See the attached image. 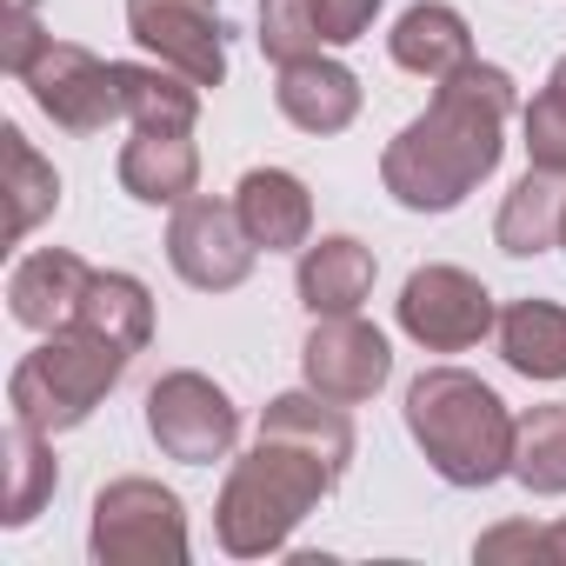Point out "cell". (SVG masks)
<instances>
[{"instance_id":"1","label":"cell","mask_w":566,"mask_h":566,"mask_svg":"<svg viewBox=\"0 0 566 566\" xmlns=\"http://www.w3.org/2000/svg\"><path fill=\"white\" fill-rule=\"evenodd\" d=\"M506 120H513V74L467 61L460 74L433 81V101L420 120H407L387 154L380 180L407 213H453L506 154Z\"/></svg>"},{"instance_id":"2","label":"cell","mask_w":566,"mask_h":566,"mask_svg":"<svg viewBox=\"0 0 566 566\" xmlns=\"http://www.w3.org/2000/svg\"><path fill=\"white\" fill-rule=\"evenodd\" d=\"M340 486V467L294 447V440H273L260 433L253 453L233 460L227 486H220V506H213V526H220V546L233 559H266L294 539V526Z\"/></svg>"},{"instance_id":"3","label":"cell","mask_w":566,"mask_h":566,"mask_svg":"<svg viewBox=\"0 0 566 566\" xmlns=\"http://www.w3.org/2000/svg\"><path fill=\"white\" fill-rule=\"evenodd\" d=\"M407 433L447 486H493L513 473V413L467 367H427L407 387Z\"/></svg>"},{"instance_id":"4","label":"cell","mask_w":566,"mask_h":566,"mask_svg":"<svg viewBox=\"0 0 566 566\" xmlns=\"http://www.w3.org/2000/svg\"><path fill=\"white\" fill-rule=\"evenodd\" d=\"M127 367H134V354L127 347H114L107 334H94V327H54L21 367H14V380H8V407L21 413V420H34L41 433H67V427H81L120 380H127Z\"/></svg>"},{"instance_id":"5","label":"cell","mask_w":566,"mask_h":566,"mask_svg":"<svg viewBox=\"0 0 566 566\" xmlns=\"http://www.w3.org/2000/svg\"><path fill=\"white\" fill-rule=\"evenodd\" d=\"M101 566H187V506L160 480H107L94 493V533Z\"/></svg>"},{"instance_id":"6","label":"cell","mask_w":566,"mask_h":566,"mask_svg":"<svg viewBox=\"0 0 566 566\" xmlns=\"http://www.w3.org/2000/svg\"><path fill=\"white\" fill-rule=\"evenodd\" d=\"M147 433L167 460H187V467H207V460H227L233 440H240V407L227 400V387H213L207 374L193 367H174L147 387Z\"/></svg>"},{"instance_id":"7","label":"cell","mask_w":566,"mask_h":566,"mask_svg":"<svg viewBox=\"0 0 566 566\" xmlns=\"http://www.w3.org/2000/svg\"><path fill=\"white\" fill-rule=\"evenodd\" d=\"M400 327L427 354H467V347H480L500 327V307H493V294L480 287L467 266H440L433 260V266L407 273V287H400Z\"/></svg>"},{"instance_id":"8","label":"cell","mask_w":566,"mask_h":566,"mask_svg":"<svg viewBox=\"0 0 566 566\" xmlns=\"http://www.w3.org/2000/svg\"><path fill=\"white\" fill-rule=\"evenodd\" d=\"M253 233L240 227V207L233 200H213V193H187L167 220V260L187 287L200 294H227L253 273Z\"/></svg>"},{"instance_id":"9","label":"cell","mask_w":566,"mask_h":566,"mask_svg":"<svg viewBox=\"0 0 566 566\" xmlns=\"http://www.w3.org/2000/svg\"><path fill=\"white\" fill-rule=\"evenodd\" d=\"M28 81V94H34V107L61 127V134H107V120H120L127 107H120V74H114V61H101V54H87L81 41H48L41 48V61L21 74Z\"/></svg>"},{"instance_id":"10","label":"cell","mask_w":566,"mask_h":566,"mask_svg":"<svg viewBox=\"0 0 566 566\" xmlns=\"http://www.w3.org/2000/svg\"><path fill=\"white\" fill-rule=\"evenodd\" d=\"M127 34L180 67L200 87L227 81V21H220V0H127Z\"/></svg>"},{"instance_id":"11","label":"cell","mask_w":566,"mask_h":566,"mask_svg":"<svg viewBox=\"0 0 566 566\" xmlns=\"http://www.w3.org/2000/svg\"><path fill=\"white\" fill-rule=\"evenodd\" d=\"M301 374L314 394L340 400V407H360L387 387L394 374V347L380 327H367L360 314H314V334L301 347Z\"/></svg>"},{"instance_id":"12","label":"cell","mask_w":566,"mask_h":566,"mask_svg":"<svg viewBox=\"0 0 566 566\" xmlns=\"http://www.w3.org/2000/svg\"><path fill=\"white\" fill-rule=\"evenodd\" d=\"M87 280L94 266L67 247H41L28 253L14 273H8V314L34 334H54V327H74L81 321V301H87Z\"/></svg>"},{"instance_id":"13","label":"cell","mask_w":566,"mask_h":566,"mask_svg":"<svg viewBox=\"0 0 566 566\" xmlns=\"http://www.w3.org/2000/svg\"><path fill=\"white\" fill-rule=\"evenodd\" d=\"M233 207H240V227L253 233V247H266V253L314 240V193L287 167H247L233 187Z\"/></svg>"},{"instance_id":"14","label":"cell","mask_w":566,"mask_h":566,"mask_svg":"<svg viewBox=\"0 0 566 566\" xmlns=\"http://www.w3.org/2000/svg\"><path fill=\"white\" fill-rule=\"evenodd\" d=\"M273 101H280V114H287L301 134H340L360 114V81H354V67H340L327 54H307V61L280 67Z\"/></svg>"},{"instance_id":"15","label":"cell","mask_w":566,"mask_h":566,"mask_svg":"<svg viewBox=\"0 0 566 566\" xmlns=\"http://www.w3.org/2000/svg\"><path fill=\"white\" fill-rule=\"evenodd\" d=\"M301 307L307 314H360V301L374 294V247H360L354 233H321L301 247Z\"/></svg>"},{"instance_id":"16","label":"cell","mask_w":566,"mask_h":566,"mask_svg":"<svg viewBox=\"0 0 566 566\" xmlns=\"http://www.w3.org/2000/svg\"><path fill=\"white\" fill-rule=\"evenodd\" d=\"M387 54L420 81H447V74H460L473 61V28H467L460 8H447V0H413L387 34Z\"/></svg>"},{"instance_id":"17","label":"cell","mask_w":566,"mask_h":566,"mask_svg":"<svg viewBox=\"0 0 566 566\" xmlns=\"http://www.w3.org/2000/svg\"><path fill=\"white\" fill-rule=\"evenodd\" d=\"M200 180V154L180 127H134L120 147V187L147 207H180Z\"/></svg>"},{"instance_id":"18","label":"cell","mask_w":566,"mask_h":566,"mask_svg":"<svg viewBox=\"0 0 566 566\" xmlns=\"http://www.w3.org/2000/svg\"><path fill=\"white\" fill-rule=\"evenodd\" d=\"M559 233H566V174H553V167H526V180H513V193L500 200L493 240H500V253L533 260V253L559 247Z\"/></svg>"},{"instance_id":"19","label":"cell","mask_w":566,"mask_h":566,"mask_svg":"<svg viewBox=\"0 0 566 566\" xmlns=\"http://www.w3.org/2000/svg\"><path fill=\"white\" fill-rule=\"evenodd\" d=\"M54 433H41L34 420H8V433H0V460H8V486H0V520L8 526H28L48 500H54V486H61V467H54V447H48Z\"/></svg>"},{"instance_id":"20","label":"cell","mask_w":566,"mask_h":566,"mask_svg":"<svg viewBox=\"0 0 566 566\" xmlns=\"http://www.w3.org/2000/svg\"><path fill=\"white\" fill-rule=\"evenodd\" d=\"M260 433L294 440V447L334 460L340 473H347V460H354V420L340 413V400H327V394H314V387H307V394H273L266 413H260Z\"/></svg>"},{"instance_id":"21","label":"cell","mask_w":566,"mask_h":566,"mask_svg":"<svg viewBox=\"0 0 566 566\" xmlns=\"http://www.w3.org/2000/svg\"><path fill=\"white\" fill-rule=\"evenodd\" d=\"M114 74H120V107H127L134 127H180V134H193L200 81H187L167 61H114Z\"/></svg>"},{"instance_id":"22","label":"cell","mask_w":566,"mask_h":566,"mask_svg":"<svg viewBox=\"0 0 566 566\" xmlns=\"http://www.w3.org/2000/svg\"><path fill=\"white\" fill-rule=\"evenodd\" d=\"M500 354L526 380H566V307L559 301H513L500 314Z\"/></svg>"},{"instance_id":"23","label":"cell","mask_w":566,"mask_h":566,"mask_svg":"<svg viewBox=\"0 0 566 566\" xmlns=\"http://www.w3.org/2000/svg\"><path fill=\"white\" fill-rule=\"evenodd\" d=\"M81 327L107 334L127 354H147V340H154V294L140 287L134 273H94L87 301H81Z\"/></svg>"},{"instance_id":"24","label":"cell","mask_w":566,"mask_h":566,"mask_svg":"<svg viewBox=\"0 0 566 566\" xmlns=\"http://www.w3.org/2000/svg\"><path fill=\"white\" fill-rule=\"evenodd\" d=\"M0 154H8V233L28 240L61 207V174H54V160L34 154V140L21 127H0Z\"/></svg>"},{"instance_id":"25","label":"cell","mask_w":566,"mask_h":566,"mask_svg":"<svg viewBox=\"0 0 566 566\" xmlns=\"http://www.w3.org/2000/svg\"><path fill=\"white\" fill-rule=\"evenodd\" d=\"M513 480L526 493H566V407H526L513 420Z\"/></svg>"},{"instance_id":"26","label":"cell","mask_w":566,"mask_h":566,"mask_svg":"<svg viewBox=\"0 0 566 566\" xmlns=\"http://www.w3.org/2000/svg\"><path fill=\"white\" fill-rule=\"evenodd\" d=\"M321 21H314V0H260V54L273 67H287V61H307L321 54Z\"/></svg>"},{"instance_id":"27","label":"cell","mask_w":566,"mask_h":566,"mask_svg":"<svg viewBox=\"0 0 566 566\" xmlns=\"http://www.w3.org/2000/svg\"><path fill=\"white\" fill-rule=\"evenodd\" d=\"M526 160L566 174V87L559 81H546L526 107Z\"/></svg>"},{"instance_id":"28","label":"cell","mask_w":566,"mask_h":566,"mask_svg":"<svg viewBox=\"0 0 566 566\" xmlns=\"http://www.w3.org/2000/svg\"><path fill=\"white\" fill-rule=\"evenodd\" d=\"M54 34L41 28V0H14V14H8V28H0V67H8L14 81L41 61V48H48Z\"/></svg>"},{"instance_id":"29","label":"cell","mask_w":566,"mask_h":566,"mask_svg":"<svg viewBox=\"0 0 566 566\" xmlns=\"http://www.w3.org/2000/svg\"><path fill=\"white\" fill-rule=\"evenodd\" d=\"M539 539H546V526H533V520H506V526H493V533H480V546H473V559H486V566H546V553H539Z\"/></svg>"},{"instance_id":"30","label":"cell","mask_w":566,"mask_h":566,"mask_svg":"<svg viewBox=\"0 0 566 566\" xmlns=\"http://www.w3.org/2000/svg\"><path fill=\"white\" fill-rule=\"evenodd\" d=\"M380 14V0H314V21H321V41L327 48H354Z\"/></svg>"},{"instance_id":"31","label":"cell","mask_w":566,"mask_h":566,"mask_svg":"<svg viewBox=\"0 0 566 566\" xmlns=\"http://www.w3.org/2000/svg\"><path fill=\"white\" fill-rule=\"evenodd\" d=\"M539 553H546V566H566V520H553V526H546Z\"/></svg>"},{"instance_id":"32","label":"cell","mask_w":566,"mask_h":566,"mask_svg":"<svg viewBox=\"0 0 566 566\" xmlns=\"http://www.w3.org/2000/svg\"><path fill=\"white\" fill-rule=\"evenodd\" d=\"M559 247H566V233H559Z\"/></svg>"}]
</instances>
